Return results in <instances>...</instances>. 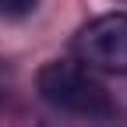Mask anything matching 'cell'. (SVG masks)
<instances>
[{
  "mask_svg": "<svg viewBox=\"0 0 127 127\" xmlns=\"http://www.w3.org/2000/svg\"><path fill=\"white\" fill-rule=\"evenodd\" d=\"M35 88H39V99L53 113H67V117H113L117 113L106 85L85 64L50 60L35 74Z\"/></svg>",
  "mask_w": 127,
  "mask_h": 127,
  "instance_id": "obj_1",
  "label": "cell"
},
{
  "mask_svg": "<svg viewBox=\"0 0 127 127\" xmlns=\"http://www.w3.org/2000/svg\"><path fill=\"white\" fill-rule=\"evenodd\" d=\"M78 64L102 74H127V11H109L92 18L74 35Z\"/></svg>",
  "mask_w": 127,
  "mask_h": 127,
  "instance_id": "obj_2",
  "label": "cell"
},
{
  "mask_svg": "<svg viewBox=\"0 0 127 127\" xmlns=\"http://www.w3.org/2000/svg\"><path fill=\"white\" fill-rule=\"evenodd\" d=\"M32 127H124L120 117H67V113H53L50 120H39Z\"/></svg>",
  "mask_w": 127,
  "mask_h": 127,
  "instance_id": "obj_3",
  "label": "cell"
},
{
  "mask_svg": "<svg viewBox=\"0 0 127 127\" xmlns=\"http://www.w3.org/2000/svg\"><path fill=\"white\" fill-rule=\"evenodd\" d=\"M39 0H0V14L4 18H25V14L35 11Z\"/></svg>",
  "mask_w": 127,
  "mask_h": 127,
  "instance_id": "obj_4",
  "label": "cell"
}]
</instances>
